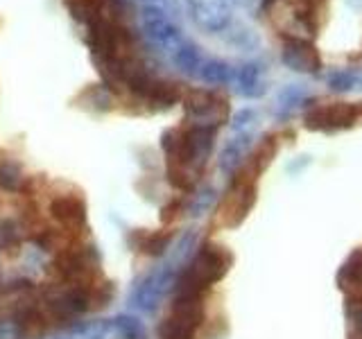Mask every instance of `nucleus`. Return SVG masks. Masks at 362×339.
Segmentation results:
<instances>
[{"mask_svg":"<svg viewBox=\"0 0 362 339\" xmlns=\"http://www.w3.org/2000/svg\"><path fill=\"white\" fill-rule=\"evenodd\" d=\"M192 20L209 34L224 32L231 25L233 0H186Z\"/></svg>","mask_w":362,"mask_h":339,"instance_id":"10","label":"nucleus"},{"mask_svg":"<svg viewBox=\"0 0 362 339\" xmlns=\"http://www.w3.org/2000/svg\"><path fill=\"white\" fill-rule=\"evenodd\" d=\"M199 77L202 82H206L211 86H224L233 79V68L222 59H209L202 64Z\"/></svg>","mask_w":362,"mask_h":339,"instance_id":"18","label":"nucleus"},{"mask_svg":"<svg viewBox=\"0 0 362 339\" xmlns=\"http://www.w3.org/2000/svg\"><path fill=\"white\" fill-rule=\"evenodd\" d=\"M233 256L229 249L215 242H204L197 254L175 280V297H206V292L231 269Z\"/></svg>","mask_w":362,"mask_h":339,"instance_id":"2","label":"nucleus"},{"mask_svg":"<svg viewBox=\"0 0 362 339\" xmlns=\"http://www.w3.org/2000/svg\"><path fill=\"white\" fill-rule=\"evenodd\" d=\"M358 84H362V75H358Z\"/></svg>","mask_w":362,"mask_h":339,"instance_id":"28","label":"nucleus"},{"mask_svg":"<svg viewBox=\"0 0 362 339\" xmlns=\"http://www.w3.org/2000/svg\"><path fill=\"white\" fill-rule=\"evenodd\" d=\"M263 68L256 61H247L238 68V73L233 75L238 82V90L245 97H260L265 93V84H263Z\"/></svg>","mask_w":362,"mask_h":339,"instance_id":"13","label":"nucleus"},{"mask_svg":"<svg viewBox=\"0 0 362 339\" xmlns=\"http://www.w3.org/2000/svg\"><path fill=\"white\" fill-rule=\"evenodd\" d=\"M360 116L362 107L356 102H328V105H315L305 111L303 124L310 131H339L354 127Z\"/></svg>","mask_w":362,"mask_h":339,"instance_id":"5","label":"nucleus"},{"mask_svg":"<svg viewBox=\"0 0 362 339\" xmlns=\"http://www.w3.org/2000/svg\"><path fill=\"white\" fill-rule=\"evenodd\" d=\"M181 100V86L175 82H165V79H154V86L147 95V102L156 109H170Z\"/></svg>","mask_w":362,"mask_h":339,"instance_id":"17","label":"nucleus"},{"mask_svg":"<svg viewBox=\"0 0 362 339\" xmlns=\"http://www.w3.org/2000/svg\"><path fill=\"white\" fill-rule=\"evenodd\" d=\"M252 122H256V111L254 109H243V111H238L235 116H233L231 129L233 131H245Z\"/></svg>","mask_w":362,"mask_h":339,"instance_id":"25","label":"nucleus"},{"mask_svg":"<svg viewBox=\"0 0 362 339\" xmlns=\"http://www.w3.org/2000/svg\"><path fill=\"white\" fill-rule=\"evenodd\" d=\"M346 5L354 9H362V0H346Z\"/></svg>","mask_w":362,"mask_h":339,"instance_id":"26","label":"nucleus"},{"mask_svg":"<svg viewBox=\"0 0 362 339\" xmlns=\"http://www.w3.org/2000/svg\"><path fill=\"white\" fill-rule=\"evenodd\" d=\"M25 186V174L16 161H0V188L5 192H21Z\"/></svg>","mask_w":362,"mask_h":339,"instance_id":"21","label":"nucleus"},{"mask_svg":"<svg viewBox=\"0 0 362 339\" xmlns=\"http://www.w3.org/2000/svg\"><path fill=\"white\" fill-rule=\"evenodd\" d=\"M206 319V303L204 297H175L168 316L158 326L161 339H195Z\"/></svg>","mask_w":362,"mask_h":339,"instance_id":"4","label":"nucleus"},{"mask_svg":"<svg viewBox=\"0 0 362 339\" xmlns=\"http://www.w3.org/2000/svg\"><path fill=\"white\" fill-rule=\"evenodd\" d=\"M249 145H252V136L243 133V136H238V138H233L229 145L224 147L222 154H220V170L224 174H233L235 170H240Z\"/></svg>","mask_w":362,"mask_h":339,"instance_id":"15","label":"nucleus"},{"mask_svg":"<svg viewBox=\"0 0 362 339\" xmlns=\"http://www.w3.org/2000/svg\"><path fill=\"white\" fill-rule=\"evenodd\" d=\"M358 86V75L354 71H337L328 77V88L333 93H349Z\"/></svg>","mask_w":362,"mask_h":339,"instance_id":"23","label":"nucleus"},{"mask_svg":"<svg viewBox=\"0 0 362 339\" xmlns=\"http://www.w3.org/2000/svg\"><path fill=\"white\" fill-rule=\"evenodd\" d=\"M21 242V233L16 231V224L3 220L0 222V251H11Z\"/></svg>","mask_w":362,"mask_h":339,"instance_id":"24","label":"nucleus"},{"mask_svg":"<svg viewBox=\"0 0 362 339\" xmlns=\"http://www.w3.org/2000/svg\"><path fill=\"white\" fill-rule=\"evenodd\" d=\"M141 25L147 34V39L163 50L175 52L179 45L184 43V39H181V30L168 18L163 7H158V5L141 7Z\"/></svg>","mask_w":362,"mask_h":339,"instance_id":"8","label":"nucleus"},{"mask_svg":"<svg viewBox=\"0 0 362 339\" xmlns=\"http://www.w3.org/2000/svg\"><path fill=\"white\" fill-rule=\"evenodd\" d=\"M281 61L286 68L301 75H317L322 71V56L315 43L303 37H286L281 48Z\"/></svg>","mask_w":362,"mask_h":339,"instance_id":"9","label":"nucleus"},{"mask_svg":"<svg viewBox=\"0 0 362 339\" xmlns=\"http://www.w3.org/2000/svg\"><path fill=\"white\" fill-rule=\"evenodd\" d=\"M184 109L192 124H202V127H215L229 120V102L226 97L213 93L206 88H195L184 97Z\"/></svg>","mask_w":362,"mask_h":339,"instance_id":"6","label":"nucleus"},{"mask_svg":"<svg viewBox=\"0 0 362 339\" xmlns=\"http://www.w3.org/2000/svg\"><path fill=\"white\" fill-rule=\"evenodd\" d=\"M52 271L62 285H88L100 276V254L95 246L73 244L62 249L52 260Z\"/></svg>","mask_w":362,"mask_h":339,"instance_id":"3","label":"nucleus"},{"mask_svg":"<svg viewBox=\"0 0 362 339\" xmlns=\"http://www.w3.org/2000/svg\"><path fill=\"white\" fill-rule=\"evenodd\" d=\"M254 203H256V179L243 172H233L231 190L226 192L224 208H222V222L226 226L243 224Z\"/></svg>","mask_w":362,"mask_h":339,"instance_id":"7","label":"nucleus"},{"mask_svg":"<svg viewBox=\"0 0 362 339\" xmlns=\"http://www.w3.org/2000/svg\"><path fill=\"white\" fill-rule=\"evenodd\" d=\"M337 282L349 297H356L358 294V290L362 287V249H356V251L344 260V265L337 274Z\"/></svg>","mask_w":362,"mask_h":339,"instance_id":"14","label":"nucleus"},{"mask_svg":"<svg viewBox=\"0 0 362 339\" xmlns=\"http://www.w3.org/2000/svg\"><path fill=\"white\" fill-rule=\"evenodd\" d=\"M305 102H308V93H305L301 86L292 84L288 88H283L281 95H279V116H283V118L292 116L294 109L303 107Z\"/></svg>","mask_w":362,"mask_h":339,"instance_id":"20","label":"nucleus"},{"mask_svg":"<svg viewBox=\"0 0 362 339\" xmlns=\"http://www.w3.org/2000/svg\"><path fill=\"white\" fill-rule=\"evenodd\" d=\"M173 61L175 68L184 75H199V68L204 64L202 59V50L195 43H181L179 48L173 52Z\"/></svg>","mask_w":362,"mask_h":339,"instance_id":"16","label":"nucleus"},{"mask_svg":"<svg viewBox=\"0 0 362 339\" xmlns=\"http://www.w3.org/2000/svg\"><path fill=\"white\" fill-rule=\"evenodd\" d=\"M173 237H175L173 231H132L129 244H132L134 251H139L143 256L158 258L170 249Z\"/></svg>","mask_w":362,"mask_h":339,"instance_id":"12","label":"nucleus"},{"mask_svg":"<svg viewBox=\"0 0 362 339\" xmlns=\"http://www.w3.org/2000/svg\"><path fill=\"white\" fill-rule=\"evenodd\" d=\"M161 0H145V5H158Z\"/></svg>","mask_w":362,"mask_h":339,"instance_id":"27","label":"nucleus"},{"mask_svg":"<svg viewBox=\"0 0 362 339\" xmlns=\"http://www.w3.org/2000/svg\"><path fill=\"white\" fill-rule=\"evenodd\" d=\"M346 339H362V297H349L346 301Z\"/></svg>","mask_w":362,"mask_h":339,"instance_id":"22","label":"nucleus"},{"mask_svg":"<svg viewBox=\"0 0 362 339\" xmlns=\"http://www.w3.org/2000/svg\"><path fill=\"white\" fill-rule=\"evenodd\" d=\"M64 7L71 11L77 23H84V25L102 16V0H64Z\"/></svg>","mask_w":362,"mask_h":339,"instance_id":"19","label":"nucleus"},{"mask_svg":"<svg viewBox=\"0 0 362 339\" xmlns=\"http://www.w3.org/2000/svg\"><path fill=\"white\" fill-rule=\"evenodd\" d=\"M215 127L192 124L188 129H165L161 150L165 154L168 181L181 192H192L209 163L215 145Z\"/></svg>","mask_w":362,"mask_h":339,"instance_id":"1","label":"nucleus"},{"mask_svg":"<svg viewBox=\"0 0 362 339\" xmlns=\"http://www.w3.org/2000/svg\"><path fill=\"white\" fill-rule=\"evenodd\" d=\"M50 218L62 226L64 231L82 233L86 226V201L77 192H64L50 199Z\"/></svg>","mask_w":362,"mask_h":339,"instance_id":"11","label":"nucleus"}]
</instances>
